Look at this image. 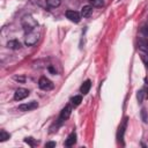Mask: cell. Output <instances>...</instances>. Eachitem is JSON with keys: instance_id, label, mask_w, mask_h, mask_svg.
<instances>
[{"instance_id": "11", "label": "cell", "mask_w": 148, "mask_h": 148, "mask_svg": "<svg viewBox=\"0 0 148 148\" xmlns=\"http://www.w3.org/2000/svg\"><path fill=\"white\" fill-rule=\"evenodd\" d=\"M91 13H92V7L89 6V5L83 6V7L81 8V16H82V17H88V16H90Z\"/></svg>"}, {"instance_id": "2", "label": "cell", "mask_w": 148, "mask_h": 148, "mask_svg": "<svg viewBox=\"0 0 148 148\" xmlns=\"http://www.w3.org/2000/svg\"><path fill=\"white\" fill-rule=\"evenodd\" d=\"M38 87L42 89V90H51L53 88V83L51 80H49L47 77L45 76H42L38 81Z\"/></svg>"}, {"instance_id": "8", "label": "cell", "mask_w": 148, "mask_h": 148, "mask_svg": "<svg viewBox=\"0 0 148 148\" xmlns=\"http://www.w3.org/2000/svg\"><path fill=\"white\" fill-rule=\"evenodd\" d=\"M75 142H76V133H75V132H72V133L67 136V139H66V141H65V146L71 147V146H74Z\"/></svg>"}, {"instance_id": "16", "label": "cell", "mask_w": 148, "mask_h": 148, "mask_svg": "<svg viewBox=\"0 0 148 148\" xmlns=\"http://www.w3.org/2000/svg\"><path fill=\"white\" fill-rule=\"evenodd\" d=\"M9 138H10L9 133H7L5 130H1V131H0V141H1V142H3V141H6V140H8Z\"/></svg>"}, {"instance_id": "18", "label": "cell", "mask_w": 148, "mask_h": 148, "mask_svg": "<svg viewBox=\"0 0 148 148\" xmlns=\"http://www.w3.org/2000/svg\"><path fill=\"white\" fill-rule=\"evenodd\" d=\"M24 142L28 143V145H30L31 147H34V146L36 145V141H35L32 138H25V139H24Z\"/></svg>"}, {"instance_id": "5", "label": "cell", "mask_w": 148, "mask_h": 148, "mask_svg": "<svg viewBox=\"0 0 148 148\" xmlns=\"http://www.w3.org/2000/svg\"><path fill=\"white\" fill-rule=\"evenodd\" d=\"M37 108H38V103L35 102V101H31V102H28V103H24V104L18 105V110L20 111H23V112L32 111V110H35Z\"/></svg>"}, {"instance_id": "15", "label": "cell", "mask_w": 148, "mask_h": 148, "mask_svg": "<svg viewBox=\"0 0 148 148\" xmlns=\"http://www.w3.org/2000/svg\"><path fill=\"white\" fill-rule=\"evenodd\" d=\"M71 102H72V104L74 105V106H77L81 102H82V96L81 95H77V96H74V97H72V99H71Z\"/></svg>"}, {"instance_id": "13", "label": "cell", "mask_w": 148, "mask_h": 148, "mask_svg": "<svg viewBox=\"0 0 148 148\" xmlns=\"http://www.w3.org/2000/svg\"><path fill=\"white\" fill-rule=\"evenodd\" d=\"M7 47L8 49H12V50H18L21 47V43L16 39H13V40H9L7 43Z\"/></svg>"}, {"instance_id": "6", "label": "cell", "mask_w": 148, "mask_h": 148, "mask_svg": "<svg viewBox=\"0 0 148 148\" xmlns=\"http://www.w3.org/2000/svg\"><path fill=\"white\" fill-rule=\"evenodd\" d=\"M38 36H39V35H38L35 30L31 31V32H28V35H27V37H25V45L30 46V45L36 44L37 40H38Z\"/></svg>"}, {"instance_id": "22", "label": "cell", "mask_w": 148, "mask_h": 148, "mask_svg": "<svg viewBox=\"0 0 148 148\" xmlns=\"http://www.w3.org/2000/svg\"><path fill=\"white\" fill-rule=\"evenodd\" d=\"M141 114H142V119H143V121H147V118H146V111H145V110L141 111Z\"/></svg>"}, {"instance_id": "3", "label": "cell", "mask_w": 148, "mask_h": 148, "mask_svg": "<svg viewBox=\"0 0 148 148\" xmlns=\"http://www.w3.org/2000/svg\"><path fill=\"white\" fill-rule=\"evenodd\" d=\"M71 113H72V106L71 105H66L61 110V112H60V116H59V119H58V124L60 125L61 123H64L65 120H67L69 118Z\"/></svg>"}, {"instance_id": "9", "label": "cell", "mask_w": 148, "mask_h": 148, "mask_svg": "<svg viewBox=\"0 0 148 148\" xmlns=\"http://www.w3.org/2000/svg\"><path fill=\"white\" fill-rule=\"evenodd\" d=\"M139 49L145 51L146 53H148V37H145V38H140L139 39Z\"/></svg>"}, {"instance_id": "21", "label": "cell", "mask_w": 148, "mask_h": 148, "mask_svg": "<svg viewBox=\"0 0 148 148\" xmlns=\"http://www.w3.org/2000/svg\"><path fill=\"white\" fill-rule=\"evenodd\" d=\"M56 146V142H47V143H45V147L46 148H49V147H54Z\"/></svg>"}, {"instance_id": "12", "label": "cell", "mask_w": 148, "mask_h": 148, "mask_svg": "<svg viewBox=\"0 0 148 148\" xmlns=\"http://www.w3.org/2000/svg\"><path fill=\"white\" fill-rule=\"evenodd\" d=\"M90 87H91V82H90V80H86V81L82 83V86H81L80 90H81V92H82L83 95H86V94H88V92H89Z\"/></svg>"}, {"instance_id": "1", "label": "cell", "mask_w": 148, "mask_h": 148, "mask_svg": "<svg viewBox=\"0 0 148 148\" xmlns=\"http://www.w3.org/2000/svg\"><path fill=\"white\" fill-rule=\"evenodd\" d=\"M22 25H23V28H24V30L27 32H31L37 27V22L31 16H25L23 18V21H22Z\"/></svg>"}, {"instance_id": "23", "label": "cell", "mask_w": 148, "mask_h": 148, "mask_svg": "<svg viewBox=\"0 0 148 148\" xmlns=\"http://www.w3.org/2000/svg\"><path fill=\"white\" fill-rule=\"evenodd\" d=\"M143 60H145V61H146V65H147V66H148V53H147V56H146V57H145V58H143Z\"/></svg>"}, {"instance_id": "7", "label": "cell", "mask_w": 148, "mask_h": 148, "mask_svg": "<svg viewBox=\"0 0 148 148\" xmlns=\"http://www.w3.org/2000/svg\"><path fill=\"white\" fill-rule=\"evenodd\" d=\"M29 92L30 91L25 88H18L14 94V99L15 101H22V99H24L25 97L29 96Z\"/></svg>"}, {"instance_id": "20", "label": "cell", "mask_w": 148, "mask_h": 148, "mask_svg": "<svg viewBox=\"0 0 148 148\" xmlns=\"http://www.w3.org/2000/svg\"><path fill=\"white\" fill-rule=\"evenodd\" d=\"M142 89H143V92H145V97L148 98V83H146Z\"/></svg>"}, {"instance_id": "17", "label": "cell", "mask_w": 148, "mask_h": 148, "mask_svg": "<svg viewBox=\"0 0 148 148\" xmlns=\"http://www.w3.org/2000/svg\"><path fill=\"white\" fill-rule=\"evenodd\" d=\"M141 34H142L143 36L148 37V22L142 25V28H141Z\"/></svg>"}, {"instance_id": "4", "label": "cell", "mask_w": 148, "mask_h": 148, "mask_svg": "<svg viewBox=\"0 0 148 148\" xmlns=\"http://www.w3.org/2000/svg\"><path fill=\"white\" fill-rule=\"evenodd\" d=\"M66 17H67L69 21L74 22V23H79L80 20H81V14L77 13L76 10L68 9V10H66Z\"/></svg>"}, {"instance_id": "19", "label": "cell", "mask_w": 148, "mask_h": 148, "mask_svg": "<svg viewBox=\"0 0 148 148\" xmlns=\"http://www.w3.org/2000/svg\"><path fill=\"white\" fill-rule=\"evenodd\" d=\"M143 97H145V92H143V89H141V90L138 91V99H139V102H142Z\"/></svg>"}, {"instance_id": "10", "label": "cell", "mask_w": 148, "mask_h": 148, "mask_svg": "<svg viewBox=\"0 0 148 148\" xmlns=\"http://www.w3.org/2000/svg\"><path fill=\"white\" fill-rule=\"evenodd\" d=\"M126 124H127V118L124 119L123 124L119 126L118 128V133H117V138L118 140H123V136H124V133H125V128H126Z\"/></svg>"}, {"instance_id": "14", "label": "cell", "mask_w": 148, "mask_h": 148, "mask_svg": "<svg viewBox=\"0 0 148 148\" xmlns=\"http://www.w3.org/2000/svg\"><path fill=\"white\" fill-rule=\"evenodd\" d=\"M45 1V6L49 8H56L60 5V0H44Z\"/></svg>"}]
</instances>
